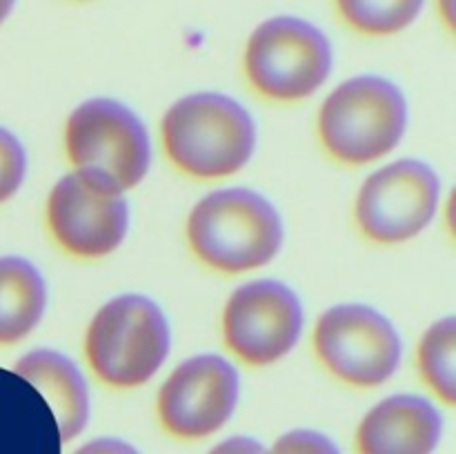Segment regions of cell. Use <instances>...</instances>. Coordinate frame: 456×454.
Here are the masks:
<instances>
[{
    "label": "cell",
    "mask_w": 456,
    "mask_h": 454,
    "mask_svg": "<svg viewBox=\"0 0 456 454\" xmlns=\"http://www.w3.org/2000/svg\"><path fill=\"white\" fill-rule=\"evenodd\" d=\"M160 136L174 167L199 181H216L249 163L256 147V125L232 96L200 92L165 111Z\"/></svg>",
    "instance_id": "1"
},
{
    "label": "cell",
    "mask_w": 456,
    "mask_h": 454,
    "mask_svg": "<svg viewBox=\"0 0 456 454\" xmlns=\"http://www.w3.org/2000/svg\"><path fill=\"white\" fill-rule=\"evenodd\" d=\"M194 256L223 274L267 265L283 245V223L274 205L248 187H227L200 199L187 218Z\"/></svg>",
    "instance_id": "2"
},
{
    "label": "cell",
    "mask_w": 456,
    "mask_h": 454,
    "mask_svg": "<svg viewBox=\"0 0 456 454\" xmlns=\"http://www.w3.org/2000/svg\"><path fill=\"white\" fill-rule=\"evenodd\" d=\"M172 334L163 310L142 294H120L94 314L85 359L98 381L118 390L141 387L163 368Z\"/></svg>",
    "instance_id": "3"
},
{
    "label": "cell",
    "mask_w": 456,
    "mask_h": 454,
    "mask_svg": "<svg viewBox=\"0 0 456 454\" xmlns=\"http://www.w3.org/2000/svg\"><path fill=\"white\" fill-rule=\"evenodd\" d=\"M65 151L74 172L125 194L150 172V134L141 116L114 98H89L69 114Z\"/></svg>",
    "instance_id": "4"
},
{
    "label": "cell",
    "mask_w": 456,
    "mask_h": 454,
    "mask_svg": "<svg viewBox=\"0 0 456 454\" xmlns=\"http://www.w3.org/2000/svg\"><path fill=\"white\" fill-rule=\"evenodd\" d=\"M408 127L403 92L383 76L338 85L319 111V138L343 165H368L390 154Z\"/></svg>",
    "instance_id": "5"
},
{
    "label": "cell",
    "mask_w": 456,
    "mask_h": 454,
    "mask_svg": "<svg viewBox=\"0 0 456 454\" xmlns=\"http://www.w3.org/2000/svg\"><path fill=\"white\" fill-rule=\"evenodd\" d=\"M245 76L267 101L310 98L332 71V45L312 22L276 16L261 22L245 45Z\"/></svg>",
    "instance_id": "6"
},
{
    "label": "cell",
    "mask_w": 456,
    "mask_h": 454,
    "mask_svg": "<svg viewBox=\"0 0 456 454\" xmlns=\"http://www.w3.org/2000/svg\"><path fill=\"white\" fill-rule=\"evenodd\" d=\"M312 338L323 368L354 387L383 385L395 377L403 354V343L392 320L361 303L325 310Z\"/></svg>",
    "instance_id": "7"
},
{
    "label": "cell",
    "mask_w": 456,
    "mask_h": 454,
    "mask_svg": "<svg viewBox=\"0 0 456 454\" xmlns=\"http://www.w3.org/2000/svg\"><path fill=\"white\" fill-rule=\"evenodd\" d=\"M441 182L417 158H401L365 178L354 203L361 234L379 245H399L421 234L439 207Z\"/></svg>",
    "instance_id": "8"
},
{
    "label": "cell",
    "mask_w": 456,
    "mask_h": 454,
    "mask_svg": "<svg viewBox=\"0 0 456 454\" xmlns=\"http://www.w3.org/2000/svg\"><path fill=\"white\" fill-rule=\"evenodd\" d=\"M301 332V301L292 288L274 279L236 288L223 310L225 347L252 368H265L288 356Z\"/></svg>",
    "instance_id": "9"
},
{
    "label": "cell",
    "mask_w": 456,
    "mask_h": 454,
    "mask_svg": "<svg viewBox=\"0 0 456 454\" xmlns=\"http://www.w3.org/2000/svg\"><path fill=\"white\" fill-rule=\"evenodd\" d=\"M239 369L221 354H196L176 365L159 392L156 409L165 430L196 441L221 430L239 403Z\"/></svg>",
    "instance_id": "10"
},
{
    "label": "cell",
    "mask_w": 456,
    "mask_h": 454,
    "mask_svg": "<svg viewBox=\"0 0 456 454\" xmlns=\"http://www.w3.org/2000/svg\"><path fill=\"white\" fill-rule=\"evenodd\" d=\"M47 227L67 254L96 261L116 252L127 236L129 205L125 194L102 190L71 172L49 191Z\"/></svg>",
    "instance_id": "11"
},
{
    "label": "cell",
    "mask_w": 456,
    "mask_h": 454,
    "mask_svg": "<svg viewBox=\"0 0 456 454\" xmlns=\"http://www.w3.org/2000/svg\"><path fill=\"white\" fill-rule=\"evenodd\" d=\"M441 421L435 403L417 394H395L374 405L356 427L359 454H432Z\"/></svg>",
    "instance_id": "12"
},
{
    "label": "cell",
    "mask_w": 456,
    "mask_h": 454,
    "mask_svg": "<svg viewBox=\"0 0 456 454\" xmlns=\"http://www.w3.org/2000/svg\"><path fill=\"white\" fill-rule=\"evenodd\" d=\"M13 372L29 381L49 401L56 417L61 441H71L89 421V390L78 365L49 347H38L20 356Z\"/></svg>",
    "instance_id": "13"
},
{
    "label": "cell",
    "mask_w": 456,
    "mask_h": 454,
    "mask_svg": "<svg viewBox=\"0 0 456 454\" xmlns=\"http://www.w3.org/2000/svg\"><path fill=\"white\" fill-rule=\"evenodd\" d=\"M47 307V285L31 261L0 256V345L22 341L40 323Z\"/></svg>",
    "instance_id": "14"
},
{
    "label": "cell",
    "mask_w": 456,
    "mask_h": 454,
    "mask_svg": "<svg viewBox=\"0 0 456 454\" xmlns=\"http://www.w3.org/2000/svg\"><path fill=\"white\" fill-rule=\"evenodd\" d=\"M454 341L456 323L452 316L436 320L419 343L417 361L419 374L423 383L444 401L454 405L456 401V377H454Z\"/></svg>",
    "instance_id": "15"
},
{
    "label": "cell",
    "mask_w": 456,
    "mask_h": 454,
    "mask_svg": "<svg viewBox=\"0 0 456 454\" xmlns=\"http://www.w3.org/2000/svg\"><path fill=\"white\" fill-rule=\"evenodd\" d=\"M423 0H337V12L347 27L365 36H392L412 25Z\"/></svg>",
    "instance_id": "16"
},
{
    "label": "cell",
    "mask_w": 456,
    "mask_h": 454,
    "mask_svg": "<svg viewBox=\"0 0 456 454\" xmlns=\"http://www.w3.org/2000/svg\"><path fill=\"white\" fill-rule=\"evenodd\" d=\"M27 174V151L7 127H0V205L13 199Z\"/></svg>",
    "instance_id": "17"
},
{
    "label": "cell",
    "mask_w": 456,
    "mask_h": 454,
    "mask_svg": "<svg viewBox=\"0 0 456 454\" xmlns=\"http://www.w3.org/2000/svg\"><path fill=\"white\" fill-rule=\"evenodd\" d=\"M270 454H341L330 436L316 430H292L285 432L274 445Z\"/></svg>",
    "instance_id": "18"
},
{
    "label": "cell",
    "mask_w": 456,
    "mask_h": 454,
    "mask_svg": "<svg viewBox=\"0 0 456 454\" xmlns=\"http://www.w3.org/2000/svg\"><path fill=\"white\" fill-rule=\"evenodd\" d=\"M74 454H141V452H138L134 445H129L127 441L105 436V439L89 441V443H85L83 448L76 450Z\"/></svg>",
    "instance_id": "19"
},
{
    "label": "cell",
    "mask_w": 456,
    "mask_h": 454,
    "mask_svg": "<svg viewBox=\"0 0 456 454\" xmlns=\"http://www.w3.org/2000/svg\"><path fill=\"white\" fill-rule=\"evenodd\" d=\"M209 454H270V450H265L263 443L249 439V436H232V439L218 443Z\"/></svg>",
    "instance_id": "20"
},
{
    "label": "cell",
    "mask_w": 456,
    "mask_h": 454,
    "mask_svg": "<svg viewBox=\"0 0 456 454\" xmlns=\"http://www.w3.org/2000/svg\"><path fill=\"white\" fill-rule=\"evenodd\" d=\"M439 9H441V16L445 18L448 27L452 29L454 27V0H439Z\"/></svg>",
    "instance_id": "21"
},
{
    "label": "cell",
    "mask_w": 456,
    "mask_h": 454,
    "mask_svg": "<svg viewBox=\"0 0 456 454\" xmlns=\"http://www.w3.org/2000/svg\"><path fill=\"white\" fill-rule=\"evenodd\" d=\"M13 4H16V0H0V25H3V22L9 18Z\"/></svg>",
    "instance_id": "22"
}]
</instances>
